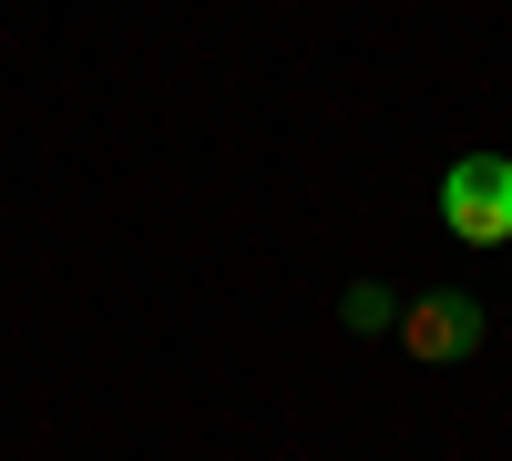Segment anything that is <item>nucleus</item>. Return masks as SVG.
Returning <instances> with one entry per match:
<instances>
[{"label": "nucleus", "mask_w": 512, "mask_h": 461, "mask_svg": "<svg viewBox=\"0 0 512 461\" xmlns=\"http://www.w3.org/2000/svg\"><path fill=\"white\" fill-rule=\"evenodd\" d=\"M390 328H400V349H410V359L451 369V359H472V349L492 339V308L472 298V287H431V298H410Z\"/></svg>", "instance_id": "f03ea898"}, {"label": "nucleus", "mask_w": 512, "mask_h": 461, "mask_svg": "<svg viewBox=\"0 0 512 461\" xmlns=\"http://www.w3.org/2000/svg\"><path fill=\"white\" fill-rule=\"evenodd\" d=\"M390 318H400V298H390V287H349V328H359V339H379Z\"/></svg>", "instance_id": "7ed1b4c3"}, {"label": "nucleus", "mask_w": 512, "mask_h": 461, "mask_svg": "<svg viewBox=\"0 0 512 461\" xmlns=\"http://www.w3.org/2000/svg\"><path fill=\"white\" fill-rule=\"evenodd\" d=\"M441 226L461 246H512V154H461L441 175Z\"/></svg>", "instance_id": "f257e3e1"}]
</instances>
